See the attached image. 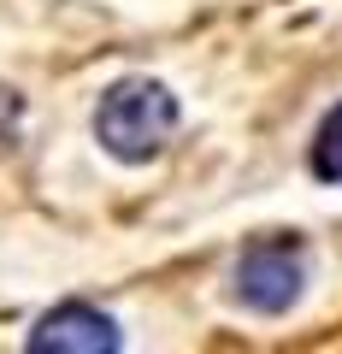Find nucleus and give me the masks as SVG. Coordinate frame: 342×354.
Instances as JSON below:
<instances>
[{
	"instance_id": "obj_2",
	"label": "nucleus",
	"mask_w": 342,
	"mask_h": 354,
	"mask_svg": "<svg viewBox=\"0 0 342 354\" xmlns=\"http://www.w3.org/2000/svg\"><path fill=\"white\" fill-rule=\"evenodd\" d=\"M307 290L301 242H254L236 260V301L254 313H289Z\"/></svg>"
},
{
	"instance_id": "obj_4",
	"label": "nucleus",
	"mask_w": 342,
	"mask_h": 354,
	"mask_svg": "<svg viewBox=\"0 0 342 354\" xmlns=\"http://www.w3.org/2000/svg\"><path fill=\"white\" fill-rule=\"evenodd\" d=\"M313 177L319 183H342V106H330L325 124L313 130Z\"/></svg>"
},
{
	"instance_id": "obj_3",
	"label": "nucleus",
	"mask_w": 342,
	"mask_h": 354,
	"mask_svg": "<svg viewBox=\"0 0 342 354\" xmlns=\"http://www.w3.org/2000/svg\"><path fill=\"white\" fill-rule=\"evenodd\" d=\"M118 325L89 301H65L30 330V348L36 354H113L118 348Z\"/></svg>"
},
{
	"instance_id": "obj_1",
	"label": "nucleus",
	"mask_w": 342,
	"mask_h": 354,
	"mask_svg": "<svg viewBox=\"0 0 342 354\" xmlns=\"http://www.w3.org/2000/svg\"><path fill=\"white\" fill-rule=\"evenodd\" d=\"M171 130H178V95L153 77H124L95 106V136L124 165H148L171 142Z\"/></svg>"
}]
</instances>
